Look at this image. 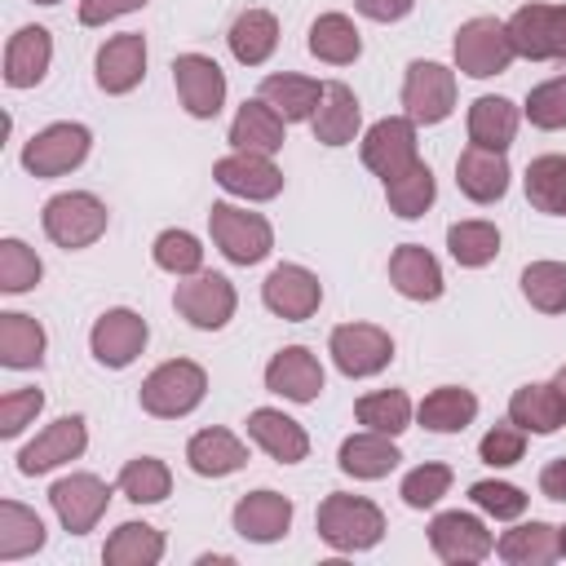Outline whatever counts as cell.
Wrapping results in <instances>:
<instances>
[{
    "instance_id": "48",
    "label": "cell",
    "mask_w": 566,
    "mask_h": 566,
    "mask_svg": "<svg viewBox=\"0 0 566 566\" xmlns=\"http://www.w3.org/2000/svg\"><path fill=\"white\" fill-rule=\"evenodd\" d=\"M526 119L535 124V128H566V75H557V80H544V84H535L531 93H526Z\"/></svg>"
},
{
    "instance_id": "44",
    "label": "cell",
    "mask_w": 566,
    "mask_h": 566,
    "mask_svg": "<svg viewBox=\"0 0 566 566\" xmlns=\"http://www.w3.org/2000/svg\"><path fill=\"white\" fill-rule=\"evenodd\" d=\"M522 296L539 314H566V265L562 261H531L522 270Z\"/></svg>"
},
{
    "instance_id": "36",
    "label": "cell",
    "mask_w": 566,
    "mask_h": 566,
    "mask_svg": "<svg viewBox=\"0 0 566 566\" xmlns=\"http://www.w3.org/2000/svg\"><path fill=\"white\" fill-rule=\"evenodd\" d=\"M495 553L509 566H548L557 557V526L548 522H522L495 539Z\"/></svg>"
},
{
    "instance_id": "3",
    "label": "cell",
    "mask_w": 566,
    "mask_h": 566,
    "mask_svg": "<svg viewBox=\"0 0 566 566\" xmlns=\"http://www.w3.org/2000/svg\"><path fill=\"white\" fill-rule=\"evenodd\" d=\"M106 203L88 190H66V195H53L44 203V234L57 243V248H88L106 234Z\"/></svg>"
},
{
    "instance_id": "53",
    "label": "cell",
    "mask_w": 566,
    "mask_h": 566,
    "mask_svg": "<svg viewBox=\"0 0 566 566\" xmlns=\"http://www.w3.org/2000/svg\"><path fill=\"white\" fill-rule=\"evenodd\" d=\"M146 0H80V22L84 27H106L111 18H124L133 9H142Z\"/></svg>"
},
{
    "instance_id": "15",
    "label": "cell",
    "mask_w": 566,
    "mask_h": 566,
    "mask_svg": "<svg viewBox=\"0 0 566 566\" xmlns=\"http://www.w3.org/2000/svg\"><path fill=\"white\" fill-rule=\"evenodd\" d=\"M261 301H265L270 314L287 318V323H301V318H310L318 310L323 283L305 265H274L265 274V283H261Z\"/></svg>"
},
{
    "instance_id": "58",
    "label": "cell",
    "mask_w": 566,
    "mask_h": 566,
    "mask_svg": "<svg viewBox=\"0 0 566 566\" xmlns=\"http://www.w3.org/2000/svg\"><path fill=\"white\" fill-rule=\"evenodd\" d=\"M35 4H57V0H35Z\"/></svg>"
},
{
    "instance_id": "42",
    "label": "cell",
    "mask_w": 566,
    "mask_h": 566,
    "mask_svg": "<svg viewBox=\"0 0 566 566\" xmlns=\"http://www.w3.org/2000/svg\"><path fill=\"white\" fill-rule=\"evenodd\" d=\"M447 248L455 256V265H469V270H482L495 261L500 252V230L491 221H455L447 230Z\"/></svg>"
},
{
    "instance_id": "10",
    "label": "cell",
    "mask_w": 566,
    "mask_h": 566,
    "mask_svg": "<svg viewBox=\"0 0 566 566\" xmlns=\"http://www.w3.org/2000/svg\"><path fill=\"white\" fill-rule=\"evenodd\" d=\"M177 314L186 318V323H195V327H203V332H217V327H226L230 318H234V305H239V296H234V283L226 279V274H190L186 283H177Z\"/></svg>"
},
{
    "instance_id": "34",
    "label": "cell",
    "mask_w": 566,
    "mask_h": 566,
    "mask_svg": "<svg viewBox=\"0 0 566 566\" xmlns=\"http://www.w3.org/2000/svg\"><path fill=\"white\" fill-rule=\"evenodd\" d=\"M473 416H478V398L460 385H442L424 394V402L416 407V420L433 433H460L464 424H473Z\"/></svg>"
},
{
    "instance_id": "8",
    "label": "cell",
    "mask_w": 566,
    "mask_h": 566,
    "mask_svg": "<svg viewBox=\"0 0 566 566\" xmlns=\"http://www.w3.org/2000/svg\"><path fill=\"white\" fill-rule=\"evenodd\" d=\"M416 159H420V150H416V119L411 115H385L363 133V164L380 181L407 172Z\"/></svg>"
},
{
    "instance_id": "27",
    "label": "cell",
    "mask_w": 566,
    "mask_h": 566,
    "mask_svg": "<svg viewBox=\"0 0 566 566\" xmlns=\"http://www.w3.org/2000/svg\"><path fill=\"white\" fill-rule=\"evenodd\" d=\"M49 57H53V40L44 27H22L9 35V49H4V84L9 88H31L44 80L49 71Z\"/></svg>"
},
{
    "instance_id": "28",
    "label": "cell",
    "mask_w": 566,
    "mask_h": 566,
    "mask_svg": "<svg viewBox=\"0 0 566 566\" xmlns=\"http://www.w3.org/2000/svg\"><path fill=\"white\" fill-rule=\"evenodd\" d=\"M283 115L265 102V97H248L230 124V142L234 150H261V155H274L283 146Z\"/></svg>"
},
{
    "instance_id": "57",
    "label": "cell",
    "mask_w": 566,
    "mask_h": 566,
    "mask_svg": "<svg viewBox=\"0 0 566 566\" xmlns=\"http://www.w3.org/2000/svg\"><path fill=\"white\" fill-rule=\"evenodd\" d=\"M557 557H566V526H557Z\"/></svg>"
},
{
    "instance_id": "6",
    "label": "cell",
    "mask_w": 566,
    "mask_h": 566,
    "mask_svg": "<svg viewBox=\"0 0 566 566\" xmlns=\"http://www.w3.org/2000/svg\"><path fill=\"white\" fill-rule=\"evenodd\" d=\"M513 40H509V27L500 18H469L460 31H455V66L473 80H486V75H500L509 71L513 62Z\"/></svg>"
},
{
    "instance_id": "41",
    "label": "cell",
    "mask_w": 566,
    "mask_h": 566,
    "mask_svg": "<svg viewBox=\"0 0 566 566\" xmlns=\"http://www.w3.org/2000/svg\"><path fill=\"white\" fill-rule=\"evenodd\" d=\"M44 544V522L18 504V500H4L0 504V562H18L27 553H35Z\"/></svg>"
},
{
    "instance_id": "46",
    "label": "cell",
    "mask_w": 566,
    "mask_h": 566,
    "mask_svg": "<svg viewBox=\"0 0 566 566\" xmlns=\"http://www.w3.org/2000/svg\"><path fill=\"white\" fill-rule=\"evenodd\" d=\"M150 252H155V265L177 274V279H190V274L203 270V248H199V239L190 230H164Z\"/></svg>"
},
{
    "instance_id": "45",
    "label": "cell",
    "mask_w": 566,
    "mask_h": 566,
    "mask_svg": "<svg viewBox=\"0 0 566 566\" xmlns=\"http://www.w3.org/2000/svg\"><path fill=\"white\" fill-rule=\"evenodd\" d=\"M119 491L133 500V504H159L168 491H172V473L164 460L155 455H137L119 469Z\"/></svg>"
},
{
    "instance_id": "24",
    "label": "cell",
    "mask_w": 566,
    "mask_h": 566,
    "mask_svg": "<svg viewBox=\"0 0 566 566\" xmlns=\"http://www.w3.org/2000/svg\"><path fill=\"white\" fill-rule=\"evenodd\" d=\"M358 97H354V88L349 84H340V80H327L323 84V97H318V111H314V119H310V128H314V142H323V146H349L354 137H358Z\"/></svg>"
},
{
    "instance_id": "30",
    "label": "cell",
    "mask_w": 566,
    "mask_h": 566,
    "mask_svg": "<svg viewBox=\"0 0 566 566\" xmlns=\"http://www.w3.org/2000/svg\"><path fill=\"white\" fill-rule=\"evenodd\" d=\"M509 420L522 424L526 433H557L566 424V407H562L557 385L548 380V385H522V389H513Z\"/></svg>"
},
{
    "instance_id": "11",
    "label": "cell",
    "mask_w": 566,
    "mask_h": 566,
    "mask_svg": "<svg viewBox=\"0 0 566 566\" xmlns=\"http://www.w3.org/2000/svg\"><path fill=\"white\" fill-rule=\"evenodd\" d=\"M402 106L416 124H442L455 106V71L442 62H411L402 80Z\"/></svg>"
},
{
    "instance_id": "1",
    "label": "cell",
    "mask_w": 566,
    "mask_h": 566,
    "mask_svg": "<svg viewBox=\"0 0 566 566\" xmlns=\"http://www.w3.org/2000/svg\"><path fill=\"white\" fill-rule=\"evenodd\" d=\"M318 539L336 553H363L371 544H380L385 535V513L363 500V495H345V491H332L323 504H318Z\"/></svg>"
},
{
    "instance_id": "35",
    "label": "cell",
    "mask_w": 566,
    "mask_h": 566,
    "mask_svg": "<svg viewBox=\"0 0 566 566\" xmlns=\"http://www.w3.org/2000/svg\"><path fill=\"white\" fill-rule=\"evenodd\" d=\"M164 557V535L146 522H119L102 548L106 566H155Z\"/></svg>"
},
{
    "instance_id": "12",
    "label": "cell",
    "mask_w": 566,
    "mask_h": 566,
    "mask_svg": "<svg viewBox=\"0 0 566 566\" xmlns=\"http://www.w3.org/2000/svg\"><path fill=\"white\" fill-rule=\"evenodd\" d=\"M49 504L57 513V522L71 531V535H84L97 526V517L106 513L111 504V486L93 473H71V478H57L49 486Z\"/></svg>"
},
{
    "instance_id": "56",
    "label": "cell",
    "mask_w": 566,
    "mask_h": 566,
    "mask_svg": "<svg viewBox=\"0 0 566 566\" xmlns=\"http://www.w3.org/2000/svg\"><path fill=\"white\" fill-rule=\"evenodd\" d=\"M553 385H557V394H562V407H566V363L557 367V376H553Z\"/></svg>"
},
{
    "instance_id": "19",
    "label": "cell",
    "mask_w": 566,
    "mask_h": 566,
    "mask_svg": "<svg viewBox=\"0 0 566 566\" xmlns=\"http://www.w3.org/2000/svg\"><path fill=\"white\" fill-rule=\"evenodd\" d=\"M146 75V35L142 31H124V35H111L102 49H97V88L102 93H133Z\"/></svg>"
},
{
    "instance_id": "29",
    "label": "cell",
    "mask_w": 566,
    "mask_h": 566,
    "mask_svg": "<svg viewBox=\"0 0 566 566\" xmlns=\"http://www.w3.org/2000/svg\"><path fill=\"white\" fill-rule=\"evenodd\" d=\"M186 460H190V469L199 478H226V473L248 464V447L230 429H199L186 442Z\"/></svg>"
},
{
    "instance_id": "54",
    "label": "cell",
    "mask_w": 566,
    "mask_h": 566,
    "mask_svg": "<svg viewBox=\"0 0 566 566\" xmlns=\"http://www.w3.org/2000/svg\"><path fill=\"white\" fill-rule=\"evenodd\" d=\"M354 4L371 22H398V18H407L416 9V0H354Z\"/></svg>"
},
{
    "instance_id": "22",
    "label": "cell",
    "mask_w": 566,
    "mask_h": 566,
    "mask_svg": "<svg viewBox=\"0 0 566 566\" xmlns=\"http://www.w3.org/2000/svg\"><path fill=\"white\" fill-rule=\"evenodd\" d=\"M292 526V500L279 491H248L234 504V531L252 544H274Z\"/></svg>"
},
{
    "instance_id": "16",
    "label": "cell",
    "mask_w": 566,
    "mask_h": 566,
    "mask_svg": "<svg viewBox=\"0 0 566 566\" xmlns=\"http://www.w3.org/2000/svg\"><path fill=\"white\" fill-rule=\"evenodd\" d=\"M146 318L137 314V310H106L97 323H93V332H88V349H93V358L102 363V367H128L142 349H146Z\"/></svg>"
},
{
    "instance_id": "26",
    "label": "cell",
    "mask_w": 566,
    "mask_h": 566,
    "mask_svg": "<svg viewBox=\"0 0 566 566\" xmlns=\"http://www.w3.org/2000/svg\"><path fill=\"white\" fill-rule=\"evenodd\" d=\"M340 469L349 478H363V482H376V478H389L402 460V451L394 447L389 433H376V429H363V433H349L340 442Z\"/></svg>"
},
{
    "instance_id": "21",
    "label": "cell",
    "mask_w": 566,
    "mask_h": 566,
    "mask_svg": "<svg viewBox=\"0 0 566 566\" xmlns=\"http://www.w3.org/2000/svg\"><path fill=\"white\" fill-rule=\"evenodd\" d=\"M455 186L473 199V203H500L509 195V159L504 150H486V146H464L455 159Z\"/></svg>"
},
{
    "instance_id": "40",
    "label": "cell",
    "mask_w": 566,
    "mask_h": 566,
    "mask_svg": "<svg viewBox=\"0 0 566 566\" xmlns=\"http://www.w3.org/2000/svg\"><path fill=\"white\" fill-rule=\"evenodd\" d=\"M0 363L4 367H40L44 363V327L27 314H0Z\"/></svg>"
},
{
    "instance_id": "17",
    "label": "cell",
    "mask_w": 566,
    "mask_h": 566,
    "mask_svg": "<svg viewBox=\"0 0 566 566\" xmlns=\"http://www.w3.org/2000/svg\"><path fill=\"white\" fill-rule=\"evenodd\" d=\"M84 447H88L84 416H57L49 429L35 433V442H27V447L18 451V469H22L27 478H35V473H49V469H57V464L84 455Z\"/></svg>"
},
{
    "instance_id": "18",
    "label": "cell",
    "mask_w": 566,
    "mask_h": 566,
    "mask_svg": "<svg viewBox=\"0 0 566 566\" xmlns=\"http://www.w3.org/2000/svg\"><path fill=\"white\" fill-rule=\"evenodd\" d=\"M172 80H177V97L195 119H212L226 102V75L212 57L203 53H181L172 62Z\"/></svg>"
},
{
    "instance_id": "47",
    "label": "cell",
    "mask_w": 566,
    "mask_h": 566,
    "mask_svg": "<svg viewBox=\"0 0 566 566\" xmlns=\"http://www.w3.org/2000/svg\"><path fill=\"white\" fill-rule=\"evenodd\" d=\"M40 274H44V265H40V256L22 239H4L0 243V292L18 296V292L35 287Z\"/></svg>"
},
{
    "instance_id": "38",
    "label": "cell",
    "mask_w": 566,
    "mask_h": 566,
    "mask_svg": "<svg viewBox=\"0 0 566 566\" xmlns=\"http://www.w3.org/2000/svg\"><path fill=\"white\" fill-rule=\"evenodd\" d=\"M526 199L548 217H566V155H539L526 164Z\"/></svg>"
},
{
    "instance_id": "20",
    "label": "cell",
    "mask_w": 566,
    "mask_h": 566,
    "mask_svg": "<svg viewBox=\"0 0 566 566\" xmlns=\"http://www.w3.org/2000/svg\"><path fill=\"white\" fill-rule=\"evenodd\" d=\"M265 389L287 402H314L323 394V367L305 345H287L265 363Z\"/></svg>"
},
{
    "instance_id": "33",
    "label": "cell",
    "mask_w": 566,
    "mask_h": 566,
    "mask_svg": "<svg viewBox=\"0 0 566 566\" xmlns=\"http://www.w3.org/2000/svg\"><path fill=\"white\" fill-rule=\"evenodd\" d=\"M256 97H265L287 124H301V119H314L318 97H323V84L310 80V75H292V71H283V75H265Z\"/></svg>"
},
{
    "instance_id": "2",
    "label": "cell",
    "mask_w": 566,
    "mask_h": 566,
    "mask_svg": "<svg viewBox=\"0 0 566 566\" xmlns=\"http://www.w3.org/2000/svg\"><path fill=\"white\" fill-rule=\"evenodd\" d=\"M203 394H208V371L190 358H168L142 380V411L159 420H177L190 416L203 402Z\"/></svg>"
},
{
    "instance_id": "43",
    "label": "cell",
    "mask_w": 566,
    "mask_h": 566,
    "mask_svg": "<svg viewBox=\"0 0 566 566\" xmlns=\"http://www.w3.org/2000/svg\"><path fill=\"white\" fill-rule=\"evenodd\" d=\"M354 416H358V424L398 438V433L411 424V398H407L402 389H376V394H363V398H358Z\"/></svg>"
},
{
    "instance_id": "4",
    "label": "cell",
    "mask_w": 566,
    "mask_h": 566,
    "mask_svg": "<svg viewBox=\"0 0 566 566\" xmlns=\"http://www.w3.org/2000/svg\"><path fill=\"white\" fill-rule=\"evenodd\" d=\"M208 230H212V243L226 252V261L234 265H256L270 256L274 248V230L261 212H248V208H234V203H212L208 212Z\"/></svg>"
},
{
    "instance_id": "52",
    "label": "cell",
    "mask_w": 566,
    "mask_h": 566,
    "mask_svg": "<svg viewBox=\"0 0 566 566\" xmlns=\"http://www.w3.org/2000/svg\"><path fill=\"white\" fill-rule=\"evenodd\" d=\"M44 407V394L40 389H9L0 398V438H18Z\"/></svg>"
},
{
    "instance_id": "50",
    "label": "cell",
    "mask_w": 566,
    "mask_h": 566,
    "mask_svg": "<svg viewBox=\"0 0 566 566\" xmlns=\"http://www.w3.org/2000/svg\"><path fill=\"white\" fill-rule=\"evenodd\" d=\"M522 451H526V429L513 424V420L486 429L482 442H478V455H482V464H491V469H509V464H517Z\"/></svg>"
},
{
    "instance_id": "25",
    "label": "cell",
    "mask_w": 566,
    "mask_h": 566,
    "mask_svg": "<svg viewBox=\"0 0 566 566\" xmlns=\"http://www.w3.org/2000/svg\"><path fill=\"white\" fill-rule=\"evenodd\" d=\"M389 283L407 296V301H438L442 296V265L433 261L429 248L420 243H402L389 256Z\"/></svg>"
},
{
    "instance_id": "39",
    "label": "cell",
    "mask_w": 566,
    "mask_h": 566,
    "mask_svg": "<svg viewBox=\"0 0 566 566\" xmlns=\"http://www.w3.org/2000/svg\"><path fill=\"white\" fill-rule=\"evenodd\" d=\"M433 195H438V186H433V172H429V164H424V159H416L407 172H398V177H389V181H385L389 212H398L402 221L424 217V212H429V203H433Z\"/></svg>"
},
{
    "instance_id": "7",
    "label": "cell",
    "mask_w": 566,
    "mask_h": 566,
    "mask_svg": "<svg viewBox=\"0 0 566 566\" xmlns=\"http://www.w3.org/2000/svg\"><path fill=\"white\" fill-rule=\"evenodd\" d=\"M88 146H93V137H88L84 124H71V119L49 124L22 146V168L35 172V177H62V172H71L88 159Z\"/></svg>"
},
{
    "instance_id": "13",
    "label": "cell",
    "mask_w": 566,
    "mask_h": 566,
    "mask_svg": "<svg viewBox=\"0 0 566 566\" xmlns=\"http://www.w3.org/2000/svg\"><path fill=\"white\" fill-rule=\"evenodd\" d=\"M429 548H433L447 566H473V562H482V557L495 548V539H491V531L482 526V517L451 509V513H438V517L429 522Z\"/></svg>"
},
{
    "instance_id": "9",
    "label": "cell",
    "mask_w": 566,
    "mask_h": 566,
    "mask_svg": "<svg viewBox=\"0 0 566 566\" xmlns=\"http://www.w3.org/2000/svg\"><path fill=\"white\" fill-rule=\"evenodd\" d=\"M327 345H332V363H336L349 380L376 376V371H385L389 358H394V340H389V332L376 327V323H340Z\"/></svg>"
},
{
    "instance_id": "23",
    "label": "cell",
    "mask_w": 566,
    "mask_h": 566,
    "mask_svg": "<svg viewBox=\"0 0 566 566\" xmlns=\"http://www.w3.org/2000/svg\"><path fill=\"white\" fill-rule=\"evenodd\" d=\"M248 438H252L270 460H279V464H296V460L310 455V433H305L292 416H283V411H274V407H256V411L248 416Z\"/></svg>"
},
{
    "instance_id": "55",
    "label": "cell",
    "mask_w": 566,
    "mask_h": 566,
    "mask_svg": "<svg viewBox=\"0 0 566 566\" xmlns=\"http://www.w3.org/2000/svg\"><path fill=\"white\" fill-rule=\"evenodd\" d=\"M539 491H544V500H566V455H557L539 469Z\"/></svg>"
},
{
    "instance_id": "37",
    "label": "cell",
    "mask_w": 566,
    "mask_h": 566,
    "mask_svg": "<svg viewBox=\"0 0 566 566\" xmlns=\"http://www.w3.org/2000/svg\"><path fill=\"white\" fill-rule=\"evenodd\" d=\"M310 53L318 62H332V66H345L363 53V40H358V27L345 18V13H318L314 27H310Z\"/></svg>"
},
{
    "instance_id": "31",
    "label": "cell",
    "mask_w": 566,
    "mask_h": 566,
    "mask_svg": "<svg viewBox=\"0 0 566 566\" xmlns=\"http://www.w3.org/2000/svg\"><path fill=\"white\" fill-rule=\"evenodd\" d=\"M517 119L522 111L509 102V97H478L469 106V142L473 146H486V150H509L513 137H517Z\"/></svg>"
},
{
    "instance_id": "32",
    "label": "cell",
    "mask_w": 566,
    "mask_h": 566,
    "mask_svg": "<svg viewBox=\"0 0 566 566\" xmlns=\"http://www.w3.org/2000/svg\"><path fill=\"white\" fill-rule=\"evenodd\" d=\"M226 40H230L234 62L261 66V62L279 49V18H274L270 9H243V13L234 18V27H230Z\"/></svg>"
},
{
    "instance_id": "14",
    "label": "cell",
    "mask_w": 566,
    "mask_h": 566,
    "mask_svg": "<svg viewBox=\"0 0 566 566\" xmlns=\"http://www.w3.org/2000/svg\"><path fill=\"white\" fill-rule=\"evenodd\" d=\"M212 177H217L221 190H230V195H239V199H252V203L274 199V195L283 190L279 164H274L270 155H261V150H234V155L217 159V164H212Z\"/></svg>"
},
{
    "instance_id": "49",
    "label": "cell",
    "mask_w": 566,
    "mask_h": 566,
    "mask_svg": "<svg viewBox=\"0 0 566 566\" xmlns=\"http://www.w3.org/2000/svg\"><path fill=\"white\" fill-rule=\"evenodd\" d=\"M451 486V469L447 464H416L402 478V504L407 509H433Z\"/></svg>"
},
{
    "instance_id": "5",
    "label": "cell",
    "mask_w": 566,
    "mask_h": 566,
    "mask_svg": "<svg viewBox=\"0 0 566 566\" xmlns=\"http://www.w3.org/2000/svg\"><path fill=\"white\" fill-rule=\"evenodd\" d=\"M504 27L517 57L566 62V4H522Z\"/></svg>"
},
{
    "instance_id": "51",
    "label": "cell",
    "mask_w": 566,
    "mask_h": 566,
    "mask_svg": "<svg viewBox=\"0 0 566 566\" xmlns=\"http://www.w3.org/2000/svg\"><path fill=\"white\" fill-rule=\"evenodd\" d=\"M469 500H473L482 513L500 517V522H513V517L526 513V495H522V486H513V482H473V486H469Z\"/></svg>"
}]
</instances>
